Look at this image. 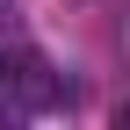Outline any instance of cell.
Segmentation results:
<instances>
[{
	"label": "cell",
	"mask_w": 130,
	"mask_h": 130,
	"mask_svg": "<svg viewBox=\"0 0 130 130\" xmlns=\"http://www.w3.org/2000/svg\"><path fill=\"white\" fill-rule=\"evenodd\" d=\"M0 101H7V116H43V108L72 101V87H65V72H51L36 51H0Z\"/></svg>",
	"instance_id": "cell-1"
},
{
	"label": "cell",
	"mask_w": 130,
	"mask_h": 130,
	"mask_svg": "<svg viewBox=\"0 0 130 130\" xmlns=\"http://www.w3.org/2000/svg\"><path fill=\"white\" fill-rule=\"evenodd\" d=\"M0 14H14V0H0Z\"/></svg>",
	"instance_id": "cell-2"
}]
</instances>
